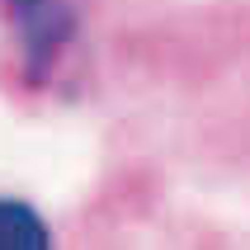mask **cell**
Masks as SVG:
<instances>
[{
  "label": "cell",
  "instance_id": "cell-1",
  "mask_svg": "<svg viewBox=\"0 0 250 250\" xmlns=\"http://www.w3.org/2000/svg\"><path fill=\"white\" fill-rule=\"evenodd\" d=\"M19 71L28 85H47L81 28V0H5Z\"/></svg>",
  "mask_w": 250,
  "mask_h": 250
},
{
  "label": "cell",
  "instance_id": "cell-2",
  "mask_svg": "<svg viewBox=\"0 0 250 250\" xmlns=\"http://www.w3.org/2000/svg\"><path fill=\"white\" fill-rule=\"evenodd\" d=\"M52 227L24 198H0V250H47Z\"/></svg>",
  "mask_w": 250,
  "mask_h": 250
}]
</instances>
